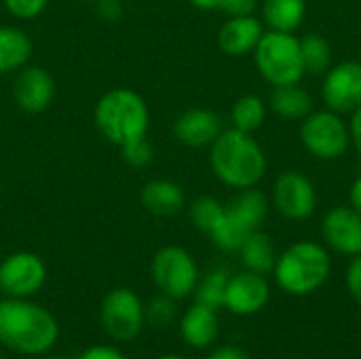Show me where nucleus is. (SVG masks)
I'll return each mask as SVG.
<instances>
[{"mask_svg":"<svg viewBox=\"0 0 361 359\" xmlns=\"http://www.w3.org/2000/svg\"><path fill=\"white\" fill-rule=\"evenodd\" d=\"M59 339L53 313L27 298L0 300V347L21 355H42Z\"/></svg>","mask_w":361,"mask_h":359,"instance_id":"1","label":"nucleus"},{"mask_svg":"<svg viewBox=\"0 0 361 359\" xmlns=\"http://www.w3.org/2000/svg\"><path fill=\"white\" fill-rule=\"evenodd\" d=\"M209 165L214 176L233 190L258 186L269 169L264 148L254 138L239 129H222L209 146Z\"/></svg>","mask_w":361,"mask_h":359,"instance_id":"2","label":"nucleus"},{"mask_svg":"<svg viewBox=\"0 0 361 359\" xmlns=\"http://www.w3.org/2000/svg\"><path fill=\"white\" fill-rule=\"evenodd\" d=\"M93 121L102 138L121 148L127 142L148 135L150 110L137 91L129 87H114L97 99Z\"/></svg>","mask_w":361,"mask_h":359,"instance_id":"3","label":"nucleus"},{"mask_svg":"<svg viewBox=\"0 0 361 359\" xmlns=\"http://www.w3.org/2000/svg\"><path fill=\"white\" fill-rule=\"evenodd\" d=\"M332 273L330 250L317 241H296L286 248L275 262L277 286L292 296L317 292Z\"/></svg>","mask_w":361,"mask_h":359,"instance_id":"4","label":"nucleus"},{"mask_svg":"<svg viewBox=\"0 0 361 359\" xmlns=\"http://www.w3.org/2000/svg\"><path fill=\"white\" fill-rule=\"evenodd\" d=\"M252 55L258 74L271 87L294 85L307 76L300 55V38L296 34L264 30Z\"/></svg>","mask_w":361,"mask_h":359,"instance_id":"5","label":"nucleus"},{"mask_svg":"<svg viewBox=\"0 0 361 359\" xmlns=\"http://www.w3.org/2000/svg\"><path fill=\"white\" fill-rule=\"evenodd\" d=\"M300 144L317 161H338L351 148L349 121L328 108L313 110L300 121Z\"/></svg>","mask_w":361,"mask_h":359,"instance_id":"6","label":"nucleus"},{"mask_svg":"<svg viewBox=\"0 0 361 359\" xmlns=\"http://www.w3.org/2000/svg\"><path fill=\"white\" fill-rule=\"evenodd\" d=\"M150 273L159 292L173 300L190 296L199 281V267L192 254L180 245L161 248L152 258Z\"/></svg>","mask_w":361,"mask_h":359,"instance_id":"7","label":"nucleus"},{"mask_svg":"<svg viewBox=\"0 0 361 359\" xmlns=\"http://www.w3.org/2000/svg\"><path fill=\"white\" fill-rule=\"evenodd\" d=\"M271 207L290 222H305L317 209V188L313 180L296 169L281 171L271 186Z\"/></svg>","mask_w":361,"mask_h":359,"instance_id":"8","label":"nucleus"},{"mask_svg":"<svg viewBox=\"0 0 361 359\" xmlns=\"http://www.w3.org/2000/svg\"><path fill=\"white\" fill-rule=\"evenodd\" d=\"M99 322L106 334L118 343L133 341L140 336L144 324H146V313H144V303L140 296L129 290V288H116L106 294L99 307Z\"/></svg>","mask_w":361,"mask_h":359,"instance_id":"9","label":"nucleus"},{"mask_svg":"<svg viewBox=\"0 0 361 359\" xmlns=\"http://www.w3.org/2000/svg\"><path fill=\"white\" fill-rule=\"evenodd\" d=\"M319 95L328 110L343 116L353 114L361 108V61L345 59L332 63V68L322 76Z\"/></svg>","mask_w":361,"mask_h":359,"instance_id":"10","label":"nucleus"},{"mask_svg":"<svg viewBox=\"0 0 361 359\" xmlns=\"http://www.w3.org/2000/svg\"><path fill=\"white\" fill-rule=\"evenodd\" d=\"M47 281V267L34 252H15L0 262V292L6 298H30Z\"/></svg>","mask_w":361,"mask_h":359,"instance_id":"11","label":"nucleus"},{"mask_svg":"<svg viewBox=\"0 0 361 359\" xmlns=\"http://www.w3.org/2000/svg\"><path fill=\"white\" fill-rule=\"evenodd\" d=\"M322 239L324 245L338 256H360L361 254V214L351 205H336L328 209L322 218Z\"/></svg>","mask_w":361,"mask_h":359,"instance_id":"12","label":"nucleus"},{"mask_svg":"<svg viewBox=\"0 0 361 359\" xmlns=\"http://www.w3.org/2000/svg\"><path fill=\"white\" fill-rule=\"evenodd\" d=\"M13 99L25 114H40L49 110L55 99V78L47 68L27 63L15 72Z\"/></svg>","mask_w":361,"mask_h":359,"instance_id":"13","label":"nucleus"},{"mask_svg":"<svg viewBox=\"0 0 361 359\" xmlns=\"http://www.w3.org/2000/svg\"><path fill=\"white\" fill-rule=\"evenodd\" d=\"M271 286L264 275L254 271H243L228 277L224 307L235 315H256L269 305Z\"/></svg>","mask_w":361,"mask_h":359,"instance_id":"14","label":"nucleus"},{"mask_svg":"<svg viewBox=\"0 0 361 359\" xmlns=\"http://www.w3.org/2000/svg\"><path fill=\"white\" fill-rule=\"evenodd\" d=\"M222 133V118L207 108H190L173 123V138L186 148H205Z\"/></svg>","mask_w":361,"mask_h":359,"instance_id":"15","label":"nucleus"},{"mask_svg":"<svg viewBox=\"0 0 361 359\" xmlns=\"http://www.w3.org/2000/svg\"><path fill=\"white\" fill-rule=\"evenodd\" d=\"M264 23L256 15L228 17L218 30V47L228 57L252 55L264 34Z\"/></svg>","mask_w":361,"mask_h":359,"instance_id":"16","label":"nucleus"},{"mask_svg":"<svg viewBox=\"0 0 361 359\" xmlns=\"http://www.w3.org/2000/svg\"><path fill=\"white\" fill-rule=\"evenodd\" d=\"M140 201L144 209L150 212L152 216L171 218L186 207V193L178 182L157 178L144 184L140 193Z\"/></svg>","mask_w":361,"mask_h":359,"instance_id":"17","label":"nucleus"},{"mask_svg":"<svg viewBox=\"0 0 361 359\" xmlns=\"http://www.w3.org/2000/svg\"><path fill=\"white\" fill-rule=\"evenodd\" d=\"M220 322L216 309L195 303L180 320V336L192 349H207L216 343Z\"/></svg>","mask_w":361,"mask_h":359,"instance_id":"18","label":"nucleus"},{"mask_svg":"<svg viewBox=\"0 0 361 359\" xmlns=\"http://www.w3.org/2000/svg\"><path fill=\"white\" fill-rule=\"evenodd\" d=\"M269 209H271V199L258 186L237 190V195L226 203V214L250 233L262 226V222L269 216Z\"/></svg>","mask_w":361,"mask_h":359,"instance_id":"19","label":"nucleus"},{"mask_svg":"<svg viewBox=\"0 0 361 359\" xmlns=\"http://www.w3.org/2000/svg\"><path fill=\"white\" fill-rule=\"evenodd\" d=\"M267 104L269 110L283 121H302L315 110L313 95L305 87H300V83L273 87Z\"/></svg>","mask_w":361,"mask_h":359,"instance_id":"20","label":"nucleus"},{"mask_svg":"<svg viewBox=\"0 0 361 359\" xmlns=\"http://www.w3.org/2000/svg\"><path fill=\"white\" fill-rule=\"evenodd\" d=\"M34 42L17 25H0V74H13L30 63Z\"/></svg>","mask_w":361,"mask_h":359,"instance_id":"21","label":"nucleus"},{"mask_svg":"<svg viewBox=\"0 0 361 359\" xmlns=\"http://www.w3.org/2000/svg\"><path fill=\"white\" fill-rule=\"evenodd\" d=\"M260 19L267 30L296 34L307 19V0H264Z\"/></svg>","mask_w":361,"mask_h":359,"instance_id":"22","label":"nucleus"},{"mask_svg":"<svg viewBox=\"0 0 361 359\" xmlns=\"http://www.w3.org/2000/svg\"><path fill=\"white\" fill-rule=\"evenodd\" d=\"M239 258H241L245 271H254L260 275L273 273L275 262H277V250H275L271 235H267L260 229L250 233V237L239 248Z\"/></svg>","mask_w":361,"mask_h":359,"instance_id":"23","label":"nucleus"},{"mask_svg":"<svg viewBox=\"0 0 361 359\" xmlns=\"http://www.w3.org/2000/svg\"><path fill=\"white\" fill-rule=\"evenodd\" d=\"M300 55H302L305 74L311 76H324L334 63L332 44L319 32H309L300 36Z\"/></svg>","mask_w":361,"mask_h":359,"instance_id":"24","label":"nucleus"},{"mask_svg":"<svg viewBox=\"0 0 361 359\" xmlns=\"http://www.w3.org/2000/svg\"><path fill=\"white\" fill-rule=\"evenodd\" d=\"M267 114L269 104L256 93H245L237 97L231 108V127L245 133H256L267 123Z\"/></svg>","mask_w":361,"mask_h":359,"instance_id":"25","label":"nucleus"},{"mask_svg":"<svg viewBox=\"0 0 361 359\" xmlns=\"http://www.w3.org/2000/svg\"><path fill=\"white\" fill-rule=\"evenodd\" d=\"M224 209H226V205L222 201H218L216 197L203 195V197H197L188 205V216H190V222L201 233H207L209 235L218 226V222L222 220Z\"/></svg>","mask_w":361,"mask_h":359,"instance_id":"26","label":"nucleus"},{"mask_svg":"<svg viewBox=\"0 0 361 359\" xmlns=\"http://www.w3.org/2000/svg\"><path fill=\"white\" fill-rule=\"evenodd\" d=\"M226 284H228V275L224 271H212L207 273L203 279L197 281L195 288V300L199 305L212 307V309H220L224 307V294H226Z\"/></svg>","mask_w":361,"mask_h":359,"instance_id":"27","label":"nucleus"},{"mask_svg":"<svg viewBox=\"0 0 361 359\" xmlns=\"http://www.w3.org/2000/svg\"><path fill=\"white\" fill-rule=\"evenodd\" d=\"M144 313H146L148 324H152L157 328H165L176 320V300L161 294L144 307Z\"/></svg>","mask_w":361,"mask_h":359,"instance_id":"28","label":"nucleus"},{"mask_svg":"<svg viewBox=\"0 0 361 359\" xmlns=\"http://www.w3.org/2000/svg\"><path fill=\"white\" fill-rule=\"evenodd\" d=\"M121 152H123L125 163L131 167H148L154 159V148H152L148 135L127 142L125 146H121Z\"/></svg>","mask_w":361,"mask_h":359,"instance_id":"29","label":"nucleus"},{"mask_svg":"<svg viewBox=\"0 0 361 359\" xmlns=\"http://www.w3.org/2000/svg\"><path fill=\"white\" fill-rule=\"evenodd\" d=\"M2 4L15 19H36L44 13L49 0H2Z\"/></svg>","mask_w":361,"mask_h":359,"instance_id":"30","label":"nucleus"},{"mask_svg":"<svg viewBox=\"0 0 361 359\" xmlns=\"http://www.w3.org/2000/svg\"><path fill=\"white\" fill-rule=\"evenodd\" d=\"M345 281H347V290H349L351 298L357 305H361V254L351 258V264L347 267Z\"/></svg>","mask_w":361,"mask_h":359,"instance_id":"31","label":"nucleus"},{"mask_svg":"<svg viewBox=\"0 0 361 359\" xmlns=\"http://www.w3.org/2000/svg\"><path fill=\"white\" fill-rule=\"evenodd\" d=\"M258 0H222L220 11H224L228 17H243V15H256Z\"/></svg>","mask_w":361,"mask_h":359,"instance_id":"32","label":"nucleus"},{"mask_svg":"<svg viewBox=\"0 0 361 359\" xmlns=\"http://www.w3.org/2000/svg\"><path fill=\"white\" fill-rule=\"evenodd\" d=\"M78 359H127L123 351H118L116 347L110 345H91L87 347Z\"/></svg>","mask_w":361,"mask_h":359,"instance_id":"33","label":"nucleus"},{"mask_svg":"<svg viewBox=\"0 0 361 359\" xmlns=\"http://www.w3.org/2000/svg\"><path fill=\"white\" fill-rule=\"evenodd\" d=\"M93 4L97 8V15L104 21H118L121 15H123V8H121V2L118 0H97Z\"/></svg>","mask_w":361,"mask_h":359,"instance_id":"34","label":"nucleus"},{"mask_svg":"<svg viewBox=\"0 0 361 359\" xmlns=\"http://www.w3.org/2000/svg\"><path fill=\"white\" fill-rule=\"evenodd\" d=\"M349 133H351V148L361 157V108L349 114Z\"/></svg>","mask_w":361,"mask_h":359,"instance_id":"35","label":"nucleus"},{"mask_svg":"<svg viewBox=\"0 0 361 359\" xmlns=\"http://www.w3.org/2000/svg\"><path fill=\"white\" fill-rule=\"evenodd\" d=\"M207 359H250L247 353L239 347H233V345H226V347H218L216 351H212Z\"/></svg>","mask_w":361,"mask_h":359,"instance_id":"36","label":"nucleus"},{"mask_svg":"<svg viewBox=\"0 0 361 359\" xmlns=\"http://www.w3.org/2000/svg\"><path fill=\"white\" fill-rule=\"evenodd\" d=\"M349 205L361 214V174L353 180V184L349 188Z\"/></svg>","mask_w":361,"mask_h":359,"instance_id":"37","label":"nucleus"},{"mask_svg":"<svg viewBox=\"0 0 361 359\" xmlns=\"http://www.w3.org/2000/svg\"><path fill=\"white\" fill-rule=\"evenodd\" d=\"M195 8L199 11H218L222 0H188Z\"/></svg>","mask_w":361,"mask_h":359,"instance_id":"38","label":"nucleus"},{"mask_svg":"<svg viewBox=\"0 0 361 359\" xmlns=\"http://www.w3.org/2000/svg\"><path fill=\"white\" fill-rule=\"evenodd\" d=\"M159 359H184V358H182V355H173V353H171V355H163V358H159Z\"/></svg>","mask_w":361,"mask_h":359,"instance_id":"39","label":"nucleus"},{"mask_svg":"<svg viewBox=\"0 0 361 359\" xmlns=\"http://www.w3.org/2000/svg\"><path fill=\"white\" fill-rule=\"evenodd\" d=\"M44 359H66V358H59V355H53V358H44Z\"/></svg>","mask_w":361,"mask_h":359,"instance_id":"40","label":"nucleus"},{"mask_svg":"<svg viewBox=\"0 0 361 359\" xmlns=\"http://www.w3.org/2000/svg\"><path fill=\"white\" fill-rule=\"evenodd\" d=\"M82 2H97V0H82Z\"/></svg>","mask_w":361,"mask_h":359,"instance_id":"41","label":"nucleus"}]
</instances>
